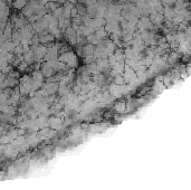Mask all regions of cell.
<instances>
[{"mask_svg":"<svg viewBox=\"0 0 191 190\" xmlns=\"http://www.w3.org/2000/svg\"><path fill=\"white\" fill-rule=\"evenodd\" d=\"M59 62L64 64H67L71 67H75L77 65V57L73 51H66L63 53L59 57Z\"/></svg>","mask_w":191,"mask_h":190,"instance_id":"1","label":"cell"},{"mask_svg":"<svg viewBox=\"0 0 191 190\" xmlns=\"http://www.w3.org/2000/svg\"><path fill=\"white\" fill-rule=\"evenodd\" d=\"M53 72H54V68L51 67V65H49V63H46L42 65V74L46 77H49L53 74Z\"/></svg>","mask_w":191,"mask_h":190,"instance_id":"2","label":"cell"},{"mask_svg":"<svg viewBox=\"0 0 191 190\" xmlns=\"http://www.w3.org/2000/svg\"><path fill=\"white\" fill-rule=\"evenodd\" d=\"M26 4H27V0H15V2H13L15 8L17 9H22Z\"/></svg>","mask_w":191,"mask_h":190,"instance_id":"3","label":"cell"},{"mask_svg":"<svg viewBox=\"0 0 191 190\" xmlns=\"http://www.w3.org/2000/svg\"><path fill=\"white\" fill-rule=\"evenodd\" d=\"M76 9H77V13H80V15H84V13H86V8H85L83 4H78Z\"/></svg>","mask_w":191,"mask_h":190,"instance_id":"4","label":"cell"}]
</instances>
